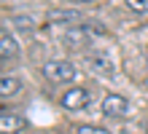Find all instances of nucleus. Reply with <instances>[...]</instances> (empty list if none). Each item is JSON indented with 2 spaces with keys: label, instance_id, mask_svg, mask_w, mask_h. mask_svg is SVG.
Here are the masks:
<instances>
[{
  "label": "nucleus",
  "instance_id": "9b49d317",
  "mask_svg": "<svg viewBox=\"0 0 148 134\" xmlns=\"http://www.w3.org/2000/svg\"><path fill=\"white\" fill-rule=\"evenodd\" d=\"M75 3H94V0H75Z\"/></svg>",
  "mask_w": 148,
  "mask_h": 134
},
{
  "label": "nucleus",
  "instance_id": "9d476101",
  "mask_svg": "<svg viewBox=\"0 0 148 134\" xmlns=\"http://www.w3.org/2000/svg\"><path fill=\"white\" fill-rule=\"evenodd\" d=\"M127 5L135 14H148V0H127Z\"/></svg>",
  "mask_w": 148,
  "mask_h": 134
},
{
  "label": "nucleus",
  "instance_id": "20e7f679",
  "mask_svg": "<svg viewBox=\"0 0 148 134\" xmlns=\"http://www.w3.org/2000/svg\"><path fill=\"white\" fill-rule=\"evenodd\" d=\"M102 113H105L108 118H124V115L129 113L127 97H121V94H108L105 99H102Z\"/></svg>",
  "mask_w": 148,
  "mask_h": 134
},
{
  "label": "nucleus",
  "instance_id": "7ed1b4c3",
  "mask_svg": "<svg viewBox=\"0 0 148 134\" xmlns=\"http://www.w3.org/2000/svg\"><path fill=\"white\" fill-rule=\"evenodd\" d=\"M97 30L100 27H92V24H75L70 32L65 35V46H70V48H81V46H86L94 35H97Z\"/></svg>",
  "mask_w": 148,
  "mask_h": 134
},
{
  "label": "nucleus",
  "instance_id": "6e6552de",
  "mask_svg": "<svg viewBox=\"0 0 148 134\" xmlns=\"http://www.w3.org/2000/svg\"><path fill=\"white\" fill-rule=\"evenodd\" d=\"M89 65L94 70H102V73H113V65H110L108 54H92V56H89Z\"/></svg>",
  "mask_w": 148,
  "mask_h": 134
},
{
  "label": "nucleus",
  "instance_id": "f257e3e1",
  "mask_svg": "<svg viewBox=\"0 0 148 134\" xmlns=\"http://www.w3.org/2000/svg\"><path fill=\"white\" fill-rule=\"evenodd\" d=\"M43 75H46L51 83H70V80L78 78V70H75L73 62L54 59V62H46V65H43Z\"/></svg>",
  "mask_w": 148,
  "mask_h": 134
},
{
  "label": "nucleus",
  "instance_id": "0eeeda50",
  "mask_svg": "<svg viewBox=\"0 0 148 134\" xmlns=\"http://www.w3.org/2000/svg\"><path fill=\"white\" fill-rule=\"evenodd\" d=\"M0 129H3V134L22 131L24 129V121L19 118V115H14V113H3V115H0Z\"/></svg>",
  "mask_w": 148,
  "mask_h": 134
},
{
  "label": "nucleus",
  "instance_id": "f03ea898",
  "mask_svg": "<svg viewBox=\"0 0 148 134\" xmlns=\"http://www.w3.org/2000/svg\"><path fill=\"white\" fill-rule=\"evenodd\" d=\"M62 107L65 110H70V113H78V110H86L89 107V102H92V97H89V91L86 88H81V86H75V88H67V91L62 94Z\"/></svg>",
  "mask_w": 148,
  "mask_h": 134
},
{
  "label": "nucleus",
  "instance_id": "423d86ee",
  "mask_svg": "<svg viewBox=\"0 0 148 134\" xmlns=\"http://www.w3.org/2000/svg\"><path fill=\"white\" fill-rule=\"evenodd\" d=\"M19 88H22V80L16 75H3V78H0V97H3V99L19 94Z\"/></svg>",
  "mask_w": 148,
  "mask_h": 134
},
{
  "label": "nucleus",
  "instance_id": "1a4fd4ad",
  "mask_svg": "<svg viewBox=\"0 0 148 134\" xmlns=\"http://www.w3.org/2000/svg\"><path fill=\"white\" fill-rule=\"evenodd\" d=\"M78 134H110V131L102 129V126H89V123H81V126H78Z\"/></svg>",
  "mask_w": 148,
  "mask_h": 134
},
{
  "label": "nucleus",
  "instance_id": "f8f14e48",
  "mask_svg": "<svg viewBox=\"0 0 148 134\" xmlns=\"http://www.w3.org/2000/svg\"><path fill=\"white\" fill-rule=\"evenodd\" d=\"M145 134H148V126H145Z\"/></svg>",
  "mask_w": 148,
  "mask_h": 134
},
{
  "label": "nucleus",
  "instance_id": "39448f33",
  "mask_svg": "<svg viewBox=\"0 0 148 134\" xmlns=\"http://www.w3.org/2000/svg\"><path fill=\"white\" fill-rule=\"evenodd\" d=\"M19 54H22L19 40H16L14 35L3 27V32H0V56H3V62H8V59H19Z\"/></svg>",
  "mask_w": 148,
  "mask_h": 134
}]
</instances>
